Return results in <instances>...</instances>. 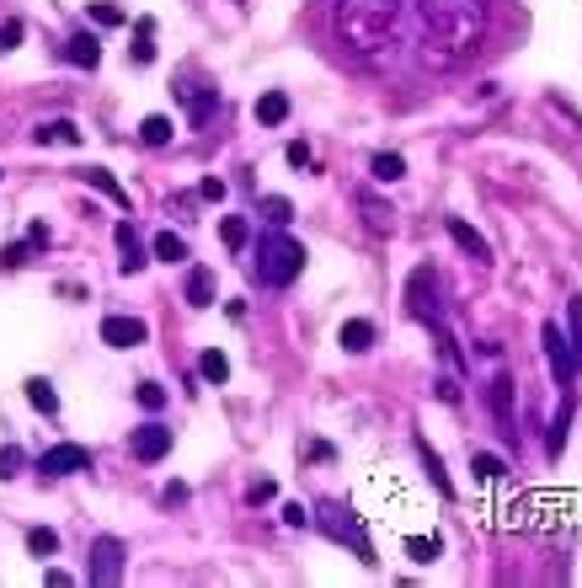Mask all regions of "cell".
<instances>
[{"instance_id": "1", "label": "cell", "mask_w": 582, "mask_h": 588, "mask_svg": "<svg viewBox=\"0 0 582 588\" xmlns=\"http://www.w3.org/2000/svg\"><path fill=\"white\" fill-rule=\"evenodd\" d=\"M417 22H422V38H417L422 70L449 75L465 59L481 54L486 22H492V0H417Z\"/></svg>"}, {"instance_id": "2", "label": "cell", "mask_w": 582, "mask_h": 588, "mask_svg": "<svg viewBox=\"0 0 582 588\" xmlns=\"http://www.w3.org/2000/svg\"><path fill=\"white\" fill-rule=\"evenodd\" d=\"M337 16V38L352 59L363 64H385L396 54V22H401V0H332Z\"/></svg>"}, {"instance_id": "3", "label": "cell", "mask_w": 582, "mask_h": 588, "mask_svg": "<svg viewBox=\"0 0 582 588\" xmlns=\"http://www.w3.org/2000/svg\"><path fill=\"white\" fill-rule=\"evenodd\" d=\"M251 268H257V279L268 289H289L294 279L305 273V246L284 231H268V235H257V246H251Z\"/></svg>"}, {"instance_id": "4", "label": "cell", "mask_w": 582, "mask_h": 588, "mask_svg": "<svg viewBox=\"0 0 582 588\" xmlns=\"http://www.w3.org/2000/svg\"><path fill=\"white\" fill-rule=\"evenodd\" d=\"M315 525L326 529V540H337V545H348L358 562H374V545H369V529L363 519L352 514L348 503H337V498H326L321 508H315Z\"/></svg>"}, {"instance_id": "5", "label": "cell", "mask_w": 582, "mask_h": 588, "mask_svg": "<svg viewBox=\"0 0 582 588\" xmlns=\"http://www.w3.org/2000/svg\"><path fill=\"white\" fill-rule=\"evenodd\" d=\"M407 316H411V321H422L427 332L444 327V289H438V268H433V262L411 268V279H407Z\"/></svg>"}, {"instance_id": "6", "label": "cell", "mask_w": 582, "mask_h": 588, "mask_svg": "<svg viewBox=\"0 0 582 588\" xmlns=\"http://www.w3.org/2000/svg\"><path fill=\"white\" fill-rule=\"evenodd\" d=\"M540 348H545L550 369H556V385H561V391H572V385H577V375H582L577 358H572V337H567L556 321H545V327H540Z\"/></svg>"}, {"instance_id": "7", "label": "cell", "mask_w": 582, "mask_h": 588, "mask_svg": "<svg viewBox=\"0 0 582 588\" xmlns=\"http://www.w3.org/2000/svg\"><path fill=\"white\" fill-rule=\"evenodd\" d=\"M123 567H128V551H123V540L117 535H97V545H91V583L97 588H113L123 583Z\"/></svg>"}, {"instance_id": "8", "label": "cell", "mask_w": 582, "mask_h": 588, "mask_svg": "<svg viewBox=\"0 0 582 588\" xmlns=\"http://www.w3.org/2000/svg\"><path fill=\"white\" fill-rule=\"evenodd\" d=\"M486 407H492V422L508 444H519V428H513V380L508 375H492L486 380Z\"/></svg>"}, {"instance_id": "9", "label": "cell", "mask_w": 582, "mask_h": 588, "mask_svg": "<svg viewBox=\"0 0 582 588\" xmlns=\"http://www.w3.org/2000/svg\"><path fill=\"white\" fill-rule=\"evenodd\" d=\"M128 450H134V460L155 466V460H166V450H172V428H166V422H139V428L128 433Z\"/></svg>"}, {"instance_id": "10", "label": "cell", "mask_w": 582, "mask_h": 588, "mask_svg": "<svg viewBox=\"0 0 582 588\" xmlns=\"http://www.w3.org/2000/svg\"><path fill=\"white\" fill-rule=\"evenodd\" d=\"M38 470H43V476H75V470H91V450H80V444H54V450L38 455Z\"/></svg>"}, {"instance_id": "11", "label": "cell", "mask_w": 582, "mask_h": 588, "mask_svg": "<svg viewBox=\"0 0 582 588\" xmlns=\"http://www.w3.org/2000/svg\"><path fill=\"white\" fill-rule=\"evenodd\" d=\"M145 337H150V327H145L139 316H108V321H102V343H108V348H139Z\"/></svg>"}, {"instance_id": "12", "label": "cell", "mask_w": 582, "mask_h": 588, "mask_svg": "<svg viewBox=\"0 0 582 588\" xmlns=\"http://www.w3.org/2000/svg\"><path fill=\"white\" fill-rule=\"evenodd\" d=\"M444 231H449V241L465 251L470 262H481V268L492 262V246H486V241H481V231H475V225H465L460 214H449V220H444Z\"/></svg>"}, {"instance_id": "13", "label": "cell", "mask_w": 582, "mask_h": 588, "mask_svg": "<svg viewBox=\"0 0 582 588\" xmlns=\"http://www.w3.org/2000/svg\"><path fill=\"white\" fill-rule=\"evenodd\" d=\"M113 246H117V268H123V273H139V268L150 262L145 246H139V231H134L128 220H117L113 225Z\"/></svg>"}, {"instance_id": "14", "label": "cell", "mask_w": 582, "mask_h": 588, "mask_svg": "<svg viewBox=\"0 0 582 588\" xmlns=\"http://www.w3.org/2000/svg\"><path fill=\"white\" fill-rule=\"evenodd\" d=\"M358 209H363V225H369L374 235H390V231H396V209H390L385 198H374L369 187L358 193Z\"/></svg>"}, {"instance_id": "15", "label": "cell", "mask_w": 582, "mask_h": 588, "mask_svg": "<svg viewBox=\"0 0 582 588\" xmlns=\"http://www.w3.org/2000/svg\"><path fill=\"white\" fill-rule=\"evenodd\" d=\"M64 59L80 64V70H97V64H102V43H97V33H70V38H64Z\"/></svg>"}, {"instance_id": "16", "label": "cell", "mask_w": 582, "mask_h": 588, "mask_svg": "<svg viewBox=\"0 0 582 588\" xmlns=\"http://www.w3.org/2000/svg\"><path fill=\"white\" fill-rule=\"evenodd\" d=\"M176 97L192 108V123H198V128H209V113H214V91H209V86H198V81H182V86H176Z\"/></svg>"}, {"instance_id": "17", "label": "cell", "mask_w": 582, "mask_h": 588, "mask_svg": "<svg viewBox=\"0 0 582 588\" xmlns=\"http://www.w3.org/2000/svg\"><path fill=\"white\" fill-rule=\"evenodd\" d=\"M572 412H577V396L567 391V396H561V412H556V422L545 428V450H550V460L567 450V428H572Z\"/></svg>"}, {"instance_id": "18", "label": "cell", "mask_w": 582, "mask_h": 588, "mask_svg": "<svg viewBox=\"0 0 582 588\" xmlns=\"http://www.w3.org/2000/svg\"><path fill=\"white\" fill-rule=\"evenodd\" d=\"M417 455H422V470H427V481L438 487V498H455V481H449V470H444V460H438V450L417 433Z\"/></svg>"}, {"instance_id": "19", "label": "cell", "mask_w": 582, "mask_h": 588, "mask_svg": "<svg viewBox=\"0 0 582 588\" xmlns=\"http://www.w3.org/2000/svg\"><path fill=\"white\" fill-rule=\"evenodd\" d=\"M374 337H380L374 321H363V316L343 321V348H348V353H369V348H374Z\"/></svg>"}, {"instance_id": "20", "label": "cell", "mask_w": 582, "mask_h": 588, "mask_svg": "<svg viewBox=\"0 0 582 588\" xmlns=\"http://www.w3.org/2000/svg\"><path fill=\"white\" fill-rule=\"evenodd\" d=\"M33 145H80V128H75L70 118H59V123H38V128H33Z\"/></svg>"}, {"instance_id": "21", "label": "cell", "mask_w": 582, "mask_h": 588, "mask_svg": "<svg viewBox=\"0 0 582 588\" xmlns=\"http://www.w3.org/2000/svg\"><path fill=\"white\" fill-rule=\"evenodd\" d=\"M86 182H91V187H97V193H108V198H113L117 209H123V214H128V193H123V182H117L113 172H108V166H86Z\"/></svg>"}, {"instance_id": "22", "label": "cell", "mask_w": 582, "mask_h": 588, "mask_svg": "<svg viewBox=\"0 0 582 588\" xmlns=\"http://www.w3.org/2000/svg\"><path fill=\"white\" fill-rule=\"evenodd\" d=\"M284 118H289V91H262V97H257V123L278 128Z\"/></svg>"}, {"instance_id": "23", "label": "cell", "mask_w": 582, "mask_h": 588, "mask_svg": "<svg viewBox=\"0 0 582 588\" xmlns=\"http://www.w3.org/2000/svg\"><path fill=\"white\" fill-rule=\"evenodd\" d=\"M369 172H374V182H401V176H407V161H401L396 150H374Z\"/></svg>"}, {"instance_id": "24", "label": "cell", "mask_w": 582, "mask_h": 588, "mask_svg": "<svg viewBox=\"0 0 582 588\" xmlns=\"http://www.w3.org/2000/svg\"><path fill=\"white\" fill-rule=\"evenodd\" d=\"M187 305H198V310H203V305H209V299H214V273H209V268H192V273H187Z\"/></svg>"}, {"instance_id": "25", "label": "cell", "mask_w": 582, "mask_h": 588, "mask_svg": "<svg viewBox=\"0 0 582 588\" xmlns=\"http://www.w3.org/2000/svg\"><path fill=\"white\" fill-rule=\"evenodd\" d=\"M198 375H203L209 385H225V380H230V358H225L220 348H203V358H198Z\"/></svg>"}, {"instance_id": "26", "label": "cell", "mask_w": 582, "mask_h": 588, "mask_svg": "<svg viewBox=\"0 0 582 588\" xmlns=\"http://www.w3.org/2000/svg\"><path fill=\"white\" fill-rule=\"evenodd\" d=\"M150 59H155V22L139 16L134 22V64H150Z\"/></svg>"}, {"instance_id": "27", "label": "cell", "mask_w": 582, "mask_h": 588, "mask_svg": "<svg viewBox=\"0 0 582 588\" xmlns=\"http://www.w3.org/2000/svg\"><path fill=\"white\" fill-rule=\"evenodd\" d=\"M172 134H176V123L166 113H150L139 123V139H145V145H172Z\"/></svg>"}, {"instance_id": "28", "label": "cell", "mask_w": 582, "mask_h": 588, "mask_svg": "<svg viewBox=\"0 0 582 588\" xmlns=\"http://www.w3.org/2000/svg\"><path fill=\"white\" fill-rule=\"evenodd\" d=\"M257 209H262V220H268L273 231H284V225L294 220V204H289V198H278V193H268V198H262Z\"/></svg>"}, {"instance_id": "29", "label": "cell", "mask_w": 582, "mask_h": 588, "mask_svg": "<svg viewBox=\"0 0 582 588\" xmlns=\"http://www.w3.org/2000/svg\"><path fill=\"white\" fill-rule=\"evenodd\" d=\"M150 251H155L161 262H187V241H182V235H176V231H161V235H155V246H150Z\"/></svg>"}, {"instance_id": "30", "label": "cell", "mask_w": 582, "mask_h": 588, "mask_svg": "<svg viewBox=\"0 0 582 588\" xmlns=\"http://www.w3.org/2000/svg\"><path fill=\"white\" fill-rule=\"evenodd\" d=\"M246 235H251L246 214H225V220H220V241H225L230 251H240V246H246Z\"/></svg>"}, {"instance_id": "31", "label": "cell", "mask_w": 582, "mask_h": 588, "mask_svg": "<svg viewBox=\"0 0 582 588\" xmlns=\"http://www.w3.org/2000/svg\"><path fill=\"white\" fill-rule=\"evenodd\" d=\"M86 11H91V22H97V27H123V22H128V11H123V5H113V0H91Z\"/></svg>"}, {"instance_id": "32", "label": "cell", "mask_w": 582, "mask_h": 588, "mask_svg": "<svg viewBox=\"0 0 582 588\" xmlns=\"http://www.w3.org/2000/svg\"><path fill=\"white\" fill-rule=\"evenodd\" d=\"M27 551H33V556H54V551H59V535L49 525H33V529H27Z\"/></svg>"}, {"instance_id": "33", "label": "cell", "mask_w": 582, "mask_h": 588, "mask_svg": "<svg viewBox=\"0 0 582 588\" xmlns=\"http://www.w3.org/2000/svg\"><path fill=\"white\" fill-rule=\"evenodd\" d=\"M27 402H33L38 412H49V417L59 412V396H54V385H49V380H27Z\"/></svg>"}, {"instance_id": "34", "label": "cell", "mask_w": 582, "mask_h": 588, "mask_svg": "<svg viewBox=\"0 0 582 588\" xmlns=\"http://www.w3.org/2000/svg\"><path fill=\"white\" fill-rule=\"evenodd\" d=\"M134 402H139L145 412H161V407H166V385H155V380H139V385H134Z\"/></svg>"}, {"instance_id": "35", "label": "cell", "mask_w": 582, "mask_h": 588, "mask_svg": "<svg viewBox=\"0 0 582 588\" xmlns=\"http://www.w3.org/2000/svg\"><path fill=\"white\" fill-rule=\"evenodd\" d=\"M567 337H572V358H577V369H582V299L567 305Z\"/></svg>"}, {"instance_id": "36", "label": "cell", "mask_w": 582, "mask_h": 588, "mask_svg": "<svg viewBox=\"0 0 582 588\" xmlns=\"http://www.w3.org/2000/svg\"><path fill=\"white\" fill-rule=\"evenodd\" d=\"M407 556H411V562H438V535H411Z\"/></svg>"}, {"instance_id": "37", "label": "cell", "mask_w": 582, "mask_h": 588, "mask_svg": "<svg viewBox=\"0 0 582 588\" xmlns=\"http://www.w3.org/2000/svg\"><path fill=\"white\" fill-rule=\"evenodd\" d=\"M22 470H27V455H22L16 444H5V450H0V481H16Z\"/></svg>"}, {"instance_id": "38", "label": "cell", "mask_w": 582, "mask_h": 588, "mask_svg": "<svg viewBox=\"0 0 582 588\" xmlns=\"http://www.w3.org/2000/svg\"><path fill=\"white\" fill-rule=\"evenodd\" d=\"M470 470H475L481 481H502V476H508V460H497V455H475Z\"/></svg>"}, {"instance_id": "39", "label": "cell", "mask_w": 582, "mask_h": 588, "mask_svg": "<svg viewBox=\"0 0 582 588\" xmlns=\"http://www.w3.org/2000/svg\"><path fill=\"white\" fill-rule=\"evenodd\" d=\"M22 38H27V27H22L16 16H11V22H0V54H11V49H16Z\"/></svg>"}, {"instance_id": "40", "label": "cell", "mask_w": 582, "mask_h": 588, "mask_svg": "<svg viewBox=\"0 0 582 588\" xmlns=\"http://www.w3.org/2000/svg\"><path fill=\"white\" fill-rule=\"evenodd\" d=\"M278 519H284V525H289V529H305V525H315V514H310L305 503H284V514H278Z\"/></svg>"}, {"instance_id": "41", "label": "cell", "mask_w": 582, "mask_h": 588, "mask_svg": "<svg viewBox=\"0 0 582 588\" xmlns=\"http://www.w3.org/2000/svg\"><path fill=\"white\" fill-rule=\"evenodd\" d=\"M198 198H203V204H220V198H225V182H220V176H203Z\"/></svg>"}, {"instance_id": "42", "label": "cell", "mask_w": 582, "mask_h": 588, "mask_svg": "<svg viewBox=\"0 0 582 588\" xmlns=\"http://www.w3.org/2000/svg\"><path fill=\"white\" fill-rule=\"evenodd\" d=\"M27 246H33V241H27ZM27 246H5V251H0V268H22V262H27Z\"/></svg>"}, {"instance_id": "43", "label": "cell", "mask_w": 582, "mask_h": 588, "mask_svg": "<svg viewBox=\"0 0 582 588\" xmlns=\"http://www.w3.org/2000/svg\"><path fill=\"white\" fill-rule=\"evenodd\" d=\"M284 156H289V166H310V145H305V139H294Z\"/></svg>"}, {"instance_id": "44", "label": "cell", "mask_w": 582, "mask_h": 588, "mask_svg": "<svg viewBox=\"0 0 582 588\" xmlns=\"http://www.w3.org/2000/svg\"><path fill=\"white\" fill-rule=\"evenodd\" d=\"M438 402H449V407H455V402H460V385H455V380H449V375H438Z\"/></svg>"}, {"instance_id": "45", "label": "cell", "mask_w": 582, "mask_h": 588, "mask_svg": "<svg viewBox=\"0 0 582 588\" xmlns=\"http://www.w3.org/2000/svg\"><path fill=\"white\" fill-rule=\"evenodd\" d=\"M273 492H278V487H273L268 476H262V481H251V503H273Z\"/></svg>"}, {"instance_id": "46", "label": "cell", "mask_w": 582, "mask_h": 588, "mask_svg": "<svg viewBox=\"0 0 582 588\" xmlns=\"http://www.w3.org/2000/svg\"><path fill=\"white\" fill-rule=\"evenodd\" d=\"M166 503H172V508L176 503H187V481H166Z\"/></svg>"}, {"instance_id": "47", "label": "cell", "mask_w": 582, "mask_h": 588, "mask_svg": "<svg viewBox=\"0 0 582 588\" xmlns=\"http://www.w3.org/2000/svg\"><path fill=\"white\" fill-rule=\"evenodd\" d=\"M43 578H49V588H70V573H59V567H49Z\"/></svg>"}]
</instances>
